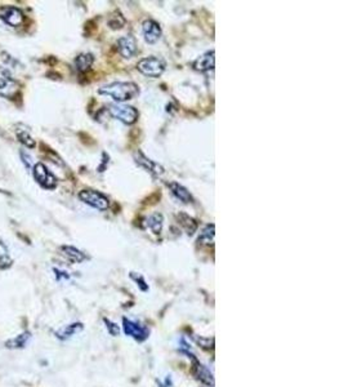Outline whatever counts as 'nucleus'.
<instances>
[{
  "label": "nucleus",
  "mask_w": 344,
  "mask_h": 387,
  "mask_svg": "<svg viewBox=\"0 0 344 387\" xmlns=\"http://www.w3.org/2000/svg\"><path fill=\"white\" fill-rule=\"evenodd\" d=\"M100 95L110 96L116 102H125L140 95V87L133 81H115L98 89Z\"/></svg>",
  "instance_id": "1"
},
{
  "label": "nucleus",
  "mask_w": 344,
  "mask_h": 387,
  "mask_svg": "<svg viewBox=\"0 0 344 387\" xmlns=\"http://www.w3.org/2000/svg\"><path fill=\"white\" fill-rule=\"evenodd\" d=\"M108 112L111 117L127 125L134 124L140 118V112L137 108H134L133 106L120 105V103H111L108 106Z\"/></svg>",
  "instance_id": "2"
},
{
  "label": "nucleus",
  "mask_w": 344,
  "mask_h": 387,
  "mask_svg": "<svg viewBox=\"0 0 344 387\" xmlns=\"http://www.w3.org/2000/svg\"><path fill=\"white\" fill-rule=\"evenodd\" d=\"M165 67H167L165 61L160 57H153V56L142 58L137 63V70L140 73H142L143 75L150 76V78H159V76H162L163 73L165 71Z\"/></svg>",
  "instance_id": "3"
},
{
  "label": "nucleus",
  "mask_w": 344,
  "mask_h": 387,
  "mask_svg": "<svg viewBox=\"0 0 344 387\" xmlns=\"http://www.w3.org/2000/svg\"><path fill=\"white\" fill-rule=\"evenodd\" d=\"M79 199L83 203L98 209V211H106L110 206V200L102 192L96 191V190H81L79 192Z\"/></svg>",
  "instance_id": "4"
},
{
  "label": "nucleus",
  "mask_w": 344,
  "mask_h": 387,
  "mask_svg": "<svg viewBox=\"0 0 344 387\" xmlns=\"http://www.w3.org/2000/svg\"><path fill=\"white\" fill-rule=\"evenodd\" d=\"M33 176L41 187L47 190H53L57 186V178L43 163H36L33 167Z\"/></svg>",
  "instance_id": "5"
},
{
  "label": "nucleus",
  "mask_w": 344,
  "mask_h": 387,
  "mask_svg": "<svg viewBox=\"0 0 344 387\" xmlns=\"http://www.w3.org/2000/svg\"><path fill=\"white\" fill-rule=\"evenodd\" d=\"M133 157H134V162L137 163L140 167H142L143 169H146V171L150 172V173L155 174V176H162V174H164L165 171L162 165H160L159 163L148 159V157L146 156L142 151H140V150L134 152Z\"/></svg>",
  "instance_id": "6"
},
{
  "label": "nucleus",
  "mask_w": 344,
  "mask_h": 387,
  "mask_svg": "<svg viewBox=\"0 0 344 387\" xmlns=\"http://www.w3.org/2000/svg\"><path fill=\"white\" fill-rule=\"evenodd\" d=\"M18 88L19 84L17 80L4 71L3 75L0 76V96L4 98H12L18 92Z\"/></svg>",
  "instance_id": "7"
},
{
  "label": "nucleus",
  "mask_w": 344,
  "mask_h": 387,
  "mask_svg": "<svg viewBox=\"0 0 344 387\" xmlns=\"http://www.w3.org/2000/svg\"><path fill=\"white\" fill-rule=\"evenodd\" d=\"M0 18L3 19L7 25L13 27H18L24 24V13L21 9L16 8V7H7L3 11L0 12Z\"/></svg>",
  "instance_id": "8"
},
{
  "label": "nucleus",
  "mask_w": 344,
  "mask_h": 387,
  "mask_svg": "<svg viewBox=\"0 0 344 387\" xmlns=\"http://www.w3.org/2000/svg\"><path fill=\"white\" fill-rule=\"evenodd\" d=\"M143 35H145V40L148 44H153L159 40L162 36V27L153 19H146L142 24Z\"/></svg>",
  "instance_id": "9"
},
{
  "label": "nucleus",
  "mask_w": 344,
  "mask_h": 387,
  "mask_svg": "<svg viewBox=\"0 0 344 387\" xmlns=\"http://www.w3.org/2000/svg\"><path fill=\"white\" fill-rule=\"evenodd\" d=\"M124 332L137 341H145L148 337V330L143 325L128 319H124Z\"/></svg>",
  "instance_id": "10"
},
{
  "label": "nucleus",
  "mask_w": 344,
  "mask_h": 387,
  "mask_svg": "<svg viewBox=\"0 0 344 387\" xmlns=\"http://www.w3.org/2000/svg\"><path fill=\"white\" fill-rule=\"evenodd\" d=\"M118 51L124 58H132L137 52V41L132 35L123 36L118 40Z\"/></svg>",
  "instance_id": "11"
},
{
  "label": "nucleus",
  "mask_w": 344,
  "mask_h": 387,
  "mask_svg": "<svg viewBox=\"0 0 344 387\" xmlns=\"http://www.w3.org/2000/svg\"><path fill=\"white\" fill-rule=\"evenodd\" d=\"M215 65V58H214V51L207 52L205 54L200 56L196 61L194 62V69L200 73H205V71H209L214 69Z\"/></svg>",
  "instance_id": "12"
},
{
  "label": "nucleus",
  "mask_w": 344,
  "mask_h": 387,
  "mask_svg": "<svg viewBox=\"0 0 344 387\" xmlns=\"http://www.w3.org/2000/svg\"><path fill=\"white\" fill-rule=\"evenodd\" d=\"M168 186H169L173 195H174L178 200L182 201L183 204L192 203V200H194V199H192V195L190 194V191L186 189L185 186H182V185L178 184V182H170Z\"/></svg>",
  "instance_id": "13"
},
{
  "label": "nucleus",
  "mask_w": 344,
  "mask_h": 387,
  "mask_svg": "<svg viewBox=\"0 0 344 387\" xmlns=\"http://www.w3.org/2000/svg\"><path fill=\"white\" fill-rule=\"evenodd\" d=\"M95 62V57L90 53H81L75 58V69L79 73H86Z\"/></svg>",
  "instance_id": "14"
},
{
  "label": "nucleus",
  "mask_w": 344,
  "mask_h": 387,
  "mask_svg": "<svg viewBox=\"0 0 344 387\" xmlns=\"http://www.w3.org/2000/svg\"><path fill=\"white\" fill-rule=\"evenodd\" d=\"M146 227L150 229L153 234H160L163 230V225H164V217L160 213H153L146 219Z\"/></svg>",
  "instance_id": "15"
},
{
  "label": "nucleus",
  "mask_w": 344,
  "mask_h": 387,
  "mask_svg": "<svg viewBox=\"0 0 344 387\" xmlns=\"http://www.w3.org/2000/svg\"><path fill=\"white\" fill-rule=\"evenodd\" d=\"M62 253H63V256H65L67 260H70L71 262H83L84 260H85V255H84L81 251H79L78 248H75V246H70V245H63L61 248Z\"/></svg>",
  "instance_id": "16"
},
{
  "label": "nucleus",
  "mask_w": 344,
  "mask_h": 387,
  "mask_svg": "<svg viewBox=\"0 0 344 387\" xmlns=\"http://www.w3.org/2000/svg\"><path fill=\"white\" fill-rule=\"evenodd\" d=\"M178 222H179V225L185 229L186 233L189 234V235H192V234L197 230L196 219L190 217L189 214H186V213L178 214Z\"/></svg>",
  "instance_id": "17"
},
{
  "label": "nucleus",
  "mask_w": 344,
  "mask_h": 387,
  "mask_svg": "<svg viewBox=\"0 0 344 387\" xmlns=\"http://www.w3.org/2000/svg\"><path fill=\"white\" fill-rule=\"evenodd\" d=\"M81 329H83V324H80V323H74V324H68L66 325V327L61 328L59 330H57L56 336L58 337L59 339H67L70 338V337H73L75 333L80 332Z\"/></svg>",
  "instance_id": "18"
},
{
  "label": "nucleus",
  "mask_w": 344,
  "mask_h": 387,
  "mask_svg": "<svg viewBox=\"0 0 344 387\" xmlns=\"http://www.w3.org/2000/svg\"><path fill=\"white\" fill-rule=\"evenodd\" d=\"M16 134L17 138H18V141L21 144H24L26 147H35V141H34V138L31 137L30 134L29 129L25 128V125H17L16 127Z\"/></svg>",
  "instance_id": "19"
},
{
  "label": "nucleus",
  "mask_w": 344,
  "mask_h": 387,
  "mask_svg": "<svg viewBox=\"0 0 344 387\" xmlns=\"http://www.w3.org/2000/svg\"><path fill=\"white\" fill-rule=\"evenodd\" d=\"M31 338V333L30 332H24V333L18 334L14 338L8 339L6 342V347L7 349H22V347L26 346L27 342L30 341Z\"/></svg>",
  "instance_id": "20"
},
{
  "label": "nucleus",
  "mask_w": 344,
  "mask_h": 387,
  "mask_svg": "<svg viewBox=\"0 0 344 387\" xmlns=\"http://www.w3.org/2000/svg\"><path fill=\"white\" fill-rule=\"evenodd\" d=\"M214 229H215L214 225H208L207 227L201 231V234H200L197 241H199L200 244H204V245H213V244H214V235H215Z\"/></svg>",
  "instance_id": "21"
},
{
  "label": "nucleus",
  "mask_w": 344,
  "mask_h": 387,
  "mask_svg": "<svg viewBox=\"0 0 344 387\" xmlns=\"http://www.w3.org/2000/svg\"><path fill=\"white\" fill-rule=\"evenodd\" d=\"M12 265L11 256H9L7 246L0 241V268H8Z\"/></svg>",
  "instance_id": "22"
},
{
  "label": "nucleus",
  "mask_w": 344,
  "mask_h": 387,
  "mask_svg": "<svg viewBox=\"0 0 344 387\" xmlns=\"http://www.w3.org/2000/svg\"><path fill=\"white\" fill-rule=\"evenodd\" d=\"M196 372H197V378L201 379V381L205 382V383L213 384L212 374H210V372L208 371V369L205 368L204 366H201V364H197Z\"/></svg>",
  "instance_id": "23"
},
{
  "label": "nucleus",
  "mask_w": 344,
  "mask_h": 387,
  "mask_svg": "<svg viewBox=\"0 0 344 387\" xmlns=\"http://www.w3.org/2000/svg\"><path fill=\"white\" fill-rule=\"evenodd\" d=\"M108 25L111 26V29H121V27L125 25V19H124V17L121 16L120 13H116L115 16L111 17V19L108 21Z\"/></svg>",
  "instance_id": "24"
},
{
  "label": "nucleus",
  "mask_w": 344,
  "mask_h": 387,
  "mask_svg": "<svg viewBox=\"0 0 344 387\" xmlns=\"http://www.w3.org/2000/svg\"><path fill=\"white\" fill-rule=\"evenodd\" d=\"M19 155H21V159L24 160V164L26 165L27 168H31V164H33V156H31L30 154H27L26 151H24V150L19 152Z\"/></svg>",
  "instance_id": "25"
},
{
  "label": "nucleus",
  "mask_w": 344,
  "mask_h": 387,
  "mask_svg": "<svg viewBox=\"0 0 344 387\" xmlns=\"http://www.w3.org/2000/svg\"><path fill=\"white\" fill-rule=\"evenodd\" d=\"M105 322H106V324H108V325H107V328H108V330H110V333H111V334H118V333H119V328H118V325L113 324V323H111L110 320H105Z\"/></svg>",
  "instance_id": "26"
}]
</instances>
